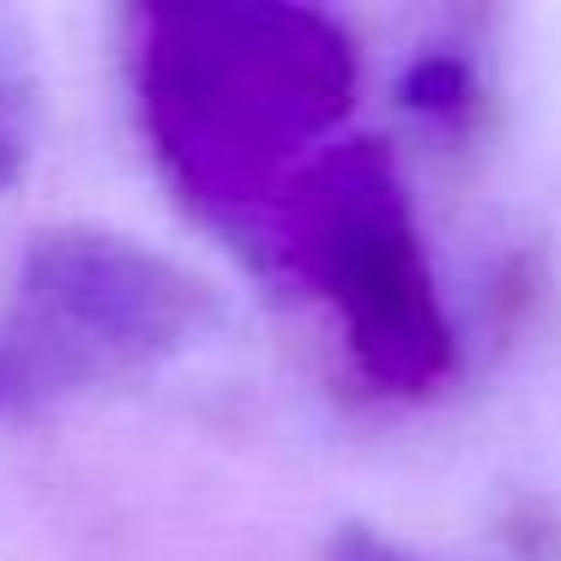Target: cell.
I'll list each match as a JSON object with an SVG mask.
<instances>
[{
  "label": "cell",
  "instance_id": "cell-3",
  "mask_svg": "<svg viewBox=\"0 0 561 561\" xmlns=\"http://www.w3.org/2000/svg\"><path fill=\"white\" fill-rule=\"evenodd\" d=\"M218 320V290L182 260L122 230L55 224L19 260L0 339L43 411L73 392L158 375Z\"/></svg>",
  "mask_w": 561,
  "mask_h": 561
},
{
  "label": "cell",
  "instance_id": "cell-5",
  "mask_svg": "<svg viewBox=\"0 0 561 561\" xmlns=\"http://www.w3.org/2000/svg\"><path fill=\"white\" fill-rule=\"evenodd\" d=\"M31 139H37V85H31L25 55L0 31V194L25 175Z\"/></svg>",
  "mask_w": 561,
  "mask_h": 561
},
{
  "label": "cell",
  "instance_id": "cell-4",
  "mask_svg": "<svg viewBox=\"0 0 561 561\" xmlns=\"http://www.w3.org/2000/svg\"><path fill=\"white\" fill-rule=\"evenodd\" d=\"M399 103L428 134L459 139L477 127V110H483V73H477L471 55H459V43H435V49H423L404 67Z\"/></svg>",
  "mask_w": 561,
  "mask_h": 561
},
{
  "label": "cell",
  "instance_id": "cell-1",
  "mask_svg": "<svg viewBox=\"0 0 561 561\" xmlns=\"http://www.w3.org/2000/svg\"><path fill=\"white\" fill-rule=\"evenodd\" d=\"M122 25L151 163L242 254L296 175L344 139L363 85L351 31L284 0H175Z\"/></svg>",
  "mask_w": 561,
  "mask_h": 561
},
{
  "label": "cell",
  "instance_id": "cell-2",
  "mask_svg": "<svg viewBox=\"0 0 561 561\" xmlns=\"http://www.w3.org/2000/svg\"><path fill=\"white\" fill-rule=\"evenodd\" d=\"M248 266L320 302L375 399H428L459 368V332L423 254L404 175L380 139H339L248 236Z\"/></svg>",
  "mask_w": 561,
  "mask_h": 561
},
{
  "label": "cell",
  "instance_id": "cell-6",
  "mask_svg": "<svg viewBox=\"0 0 561 561\" xmlns=\"http://www.w3.org/2000/svg\"><path fill=\"white\" fill-rule=\"evenodd\" d=\"M332 561H423V556H411V549H399V543H387V537L351 525V531H339V543H332Z\"/></svg>",
  "mask_w": 561,
  "mask_h": 561
},
{
  "label": "cell",
  "instance_id": "cell-7",
  "mask_svg": "<svg viewBox=\"0 0 561 561\" xmlns=\"http://www.w3.org/2000/svg\"><path fill=\"white\" fill-rule=\"evenodd\" d=\"M37 411V399H31L25 375H19L13 351H7V339H0V423H13V416H31Z\"/></svg>",
  "mask_w": 561,
  "mask_h": 561
}]
</instances>
